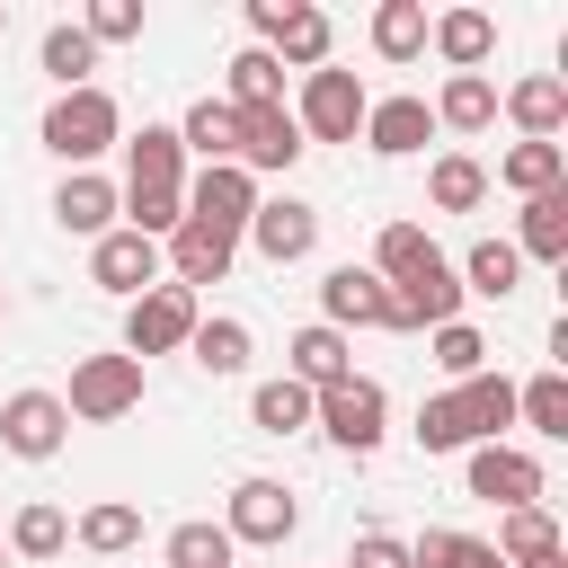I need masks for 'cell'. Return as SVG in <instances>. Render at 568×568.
Segmentation results:
<instances>
[{"instance_id": "cell-1", "label": "cell", "mask_w": 568, "mask_h": 568, "mask_svg": "<svg viewBox=\"0 0 568 568\" xmlns=\"http://www.w3.org/2000/svg\"><path fill=\"white\" fill-rule=\"evenodd\" d=\"M115 204H124V231H142V240H169L186 222V151H178V124H142L124 142Z\"/></svg>"}, {"instance_id": "cell-2", "label": "cell", "mask_w": 568, "mask_h": 568, "mask_svg": "<svg viewBox=\"0 0 568 568\" xmlns=\"http://www.w3.org/2000/svg\"><path fill=\"white\" fill-rule=\"evenodd\" d=\"M506 426H515V382L506 373H470V382L417 399L408 435H417V453H470V444H506Z\"/></svg>"}, {"instance_id": "cell-3", "label": "cell", "mask_w": 568, "mask_h": 568, "mask_svg": "<svg viewBox=\"0 0 568 568\" xmlns=\"http://www.w3.org/2000/svg\"><path fill=\"white\" fill-rule=\"evenodd\" d=\"M36 133H44V151H53L62 169H89V160H106V151L124 142V106L89 80V89H62V98L44 106V124H36Z\"/></svg>"}, {"instance_id": "cell-4", "label": "cell", "mask_w": 568, "mask_h": 568, "mask_svg": "<svg viewBox=\"0 0 568 568\" xmlns=\"http://www.w3.org/2000/svg\"><path fill=\"white\" fill-rule=\"evenodd\" d=\"M311 426H320L337 453H355V462H364V453L390 435V390H382L373 373H346L337 390H320V399H311Z\"/></svg>"}, {"instance_id": "cell-5", "label": "cell", "mask_w": 568, "mask_h": 568, "mask_svg": "<svg viewBox=\"0 0 568 568\" xmlns=\"http://www.w3.org/2000/svg\"><path fill=\"white\" fill-rule=\"evenodd\" d=\"M248 36H257L284 71H320L328 44H337L328 9H311V0H248Z\"/></svg>"}, {"instance_id": "cell-6", "label": "cell", "mask_w": 568, "mask_h": 568, "mask_svg": "<svg viewBox=\"0 0 568 568\" xmlns=\"http://www.w3.org/2000/svg\"><path fill=\"white\" fill-rule=\"evenodd\" d=\"M364 106H373V89H364L355 71L320 62V71H302L293 124H302V142H355V133H364Z\"/></svg>"}, {"instance_id": "cell-7", "label": "cell", "mask_w": 568, "mask_h": 568, "mask_svg": "<svg viewBox=\"0 0 568 568\" xmlns=\"http://www.w3.org/2000/svg\"><path fill=\"white\" fill-rule=\"evenodd\" d=\"M62 408H71V426H115V417H133V408H142V364H133L124 346H115V355H80Z\"/></svg>"}, {"instance_id": "cell-8", "label": "cell", "mask_w": 568, "mask_h": 568, "mask_svg": "<svg viewBox=\"0 0 568 568\" xmlns=\"http://www.w3.org/2000/svg\"><path fill=\"white\" fill-rule=\"evenodd\" d=\"M195 320H204V311H195V293L160 275L151 293H133V302H124V355H133V364H151V355H178V346L195 337Z\"/></svg>"}, {"instance_id": "cell-9", "label": "cell", "mask_w": 568, "mask_h": 568, "mask_svg": "<svg viewBox=\"0 0 568 568\" xmlns=\"http://www.w3.org/2000/svg\"><path fill=\"white\" fill-rule=\"evenodd\" d=\"M462 479H470V497H479V506H497V515H515V506H541V497H550V479H541V462H532L524 444H470V453H462Z\"/></svg>"}, {"instance_id": "cell-10", "label": "cell", "mask_w": 568, "mask_h": 568, "mask_svg": "<svg viewBox=\"0 0 568 568\" xmlns=\"http://www.w3.org/2000/svg\"><path fill=\"white\" fill-rule=\"evenodd\" d=\"M222 532H231L240 550H284V541L302 532V497H293L284 479H240L231 506H222Z\"/></svg>"}, {"instance_id": "cell-11", "label": "cell", "mask_w": 568, "mask_h": 568, "mask_svg": "<svg viewBox=\"0 0 568 568\" xmlns=\"http://www.w3.org/2000/svg\"><path fill=\"white\" fill-rule=\"evenodd\" d=\"M462 302H470V293H462L453 257L435 248L417 275H399V284H390V328H399V337H417V328H444V320H462Z\"/></svg>"}, {"instance_id": "cell-12", "label": "cell", "mask_w": 568, "mask_h": 568, "mask_svg": "<svg viewBox=\"0 0 568 568\" xmlns=\"http://www.w3.org/2000/svg\"><path fill=\"white\" fill-rule=\"evenodd\" d=\"M0 444H9L18 462H53V453L71 444L62 390H9V399H0Z\"/></svg>"}, {"instance_id": "cell-13", "label": "cell", "mask_w": 568, "mask_h": 568, "mask_svg": "<svg viewBox=\"0 0 568 568\" xmlns=\"http://www.w3.org/2000/svg\"><path fill=\"white\" fill-rule=\"evenodd\" d=\"M266 266H302L311 248H320V213L302 204V195H257V213H248V231H240Z\"/></svg>"}, {"instance_id": "cell-14", "label": "cell", "mask_w": 568, "mask_h": 568, "mask_svg": "<svg viewBox=\"0 0 568 568\" xmlns=\"http://www.w3.org/2000/svg\"><path fill=\"white\" fill-rule=\"evenodd\" d=\"M231 115H240V151H231V160H240L248 178H284V169L311 151L302 124H293V106H231Z\"/></svg>"}, {"instance_id": "cell-15", "label": "cell", "mask_w": 568, "mask_h": 568, "mask_svg": "<svg viewBox=\"0 0 568 568\" xmlns=\"http://www.w3.org/2000/svg\"><path fill=\"white\" fill-rule=\"evenodd\" d=\"M320 320H328L337 337H346V328H390V284H382L373 266L346 257V266L320 275Z\"/></svg>"}, {"instance_id": "cell-16", "label": "cell", "mask_w": 568, "mask_h": 568, "mask_svg": "<svg viewBox=\"0 0 568 568\" xmlns=\"http://www.w3.org/2000/svg\"><path fill=\"white\" fill-rule=\"evenodd\" d=\"M248 213H257V178L240 169V160H222V169H195L186 178V222H213V231H248Z\"/></svg>"}, {"instance_id": "cell-17", "label": "cell", "mask_w": 568, "mask_h": 568, "mask_svg": "<svg viewBox=\"0 0 568 568\" xmlns=\"http://www.w3.org/2000/svg\"><path fill=\"white\" fill-rule=\"evenodd\" d=\"M89 284H106L115 302H133V293H151L160 284V240H142V231H106V240H89Z\"/></svg>"}, {"instance_id": "cell-18", "label": "cell", "mask_w": 568, "mask_h": 568, "mask_svg": "<svg viewBox=\"0 0 568 568\" xmlns=\"http://www.w3.org/2000/svg\"><path fill=\"white\" fill-rule=\"evenodd\" d=\"M231 257H240V240L231 231H213V222H178L169 240H160V266H169V284H222L231 275Z\"/></svg>"}, {"instance_id": "cell-19", "label": "cell", "mask_w": 568, "mask_h": 568, "mask_svg": "<svg viewBox=\"0 0 568 568\" xmlns=\"http://www.w3.org/2000/svg\"><path fill=\"white\" fill-rule=\"evenodd\" d=\"M355 142H364L373 160H417V151L435 142V115H426V98H373Z\"/></svg>"}, {"instance_id": "cell-20", "label": "cell", "mask_w": 568, "mask_h": 568, "mask_svg": "<svg viewBox=\"0 0 568 568\" xmlns=\"http://www.w3.org/2000/svg\"><path fill=\"white\" fill-rule=\"evenodd\" d=\"M115 178H98V169H62V186H53V222L71 231V240H106L115 231Z\"/></svg>"}, {"instance_id": "cell-21", "label": "cell", "mask_w": 568, "mask_h": 568, "mask_svg": "<svg viewBox=\"0 0 568 568\" xmlns=\"http://www.w3.org/2000/svg\"><path fill=\"white\" fill-rule=\"evenodd\" d=\"M284 373H293V382L320 399V390H337V382L355 373V346H346L328 320H311V328H293V346H284Z\"/></svg>"}, {"instance_id": "cell-22", "label": "cell", "mask_w": 568, "mask_h": 568, "mask_svg": "<svg viewBox=\"0 0 568 568\" xmlns=\"http://www.w3.org/2000/svg\"><path fill=\"white\" fill-rule=\"evenodd\" d=\"M497 106L515 115V133H524V142H559V124H568V80H559V71H524Z\"/></svg>"}, {"instance_id": "cell-23", "label": "cell", "mask_w": 568, "mask_h": 568, "mask_svg": "<svg viewBox=\"0 0 568 568\" xmlns=\"http://www.w3.org/2000/svg\"><path fill=\"white\" fill-rule=\"evenodd\" d=\"M426 44L444 53V71H488L497 18H488V9H444V18H426Z\"/></svg>"}, {"instance_id": "cell-24", "label": "cell", "mask_w": 568, "mask_h": 568, "mask_svg": "<svg viewBox=\"0 0 568 568\" xmlns=\"http://www.w3.org/2000/svg\"><path fill=\"white\" fill-rule=\"evenodd\" d=\"M426 115H435V133H488L497 124V80L488 71H444Z\"/></svg>"}, {"instance_id": "cell-25", "label": "cell", "mask_w": 568, "mask_h": 568, "mask_svg": "<svg viewBox=\"0 0 568 568\" xmlns=\"http://www.w3.org/2000/svg\"><path fill=\"white\" fill-rule=\"evenodd\" d=\"M515 257L568 266V186H550V195H524V213H515Z\"/></svg>"}, {"instance_id": "cell-26", "label": "cell", "mask_w": 568, "mask_h": 568, "mask_svg": "<svg viewBox=\"0 0 568 568\" xmlns=\"http://www.w3.org/2000/svg\"><path fill=\"white\" fill-rule=\"evenodd\" d=\"M453 275H462V293H479V302H515V293H524V257H515V240H470Z\"/></svg>"}, {"instance_id": "cell-27", "label": "cell", "mask_w": 568, "mask_h": 568, "mask_svg": "<svg viewBox=\"0 0 568 568\" xmlns=\"http://www.w3.org/2000/svg\"><path fill=\"white\" fill-rule=\"evenodd\" d=\"M248 320H231V311H204L195 320V337H186V355H195V373H213V382H231V373H248Z\"/></svg>"}, {"instance_id": "cell-28", "label": "cell", "mask_w": 568, "mask_h": 568, "mask_svg": "<svg viewBox=\"0 0 568 568\" xmlns=\"http://www.w3.org/2000/svg\"><path fill=\"white\" fill-rule=\"evenodd\" d=\"M515 426H532L541 444H568V364H541L532 382H515Z\"/></svg>"}, {"instance_id": "cell-29", "label": "cell", "mask_w": 568, "mask_h": 568, "mask_svg": "<svg viewBox=\"0 0 568 568\" xmlns=\"http://www.w3.org/2000/svg\"><path fill=\"white\" fill-rule=\"evenodd\" d=\"M0 541H9V559H62V550H71V515H62L53 497H27V506L0 524Z\"/></svg>"}, {"instance_id": "cell-30", "label": "cell", "mask_w": 568, "mask_h": 568, "mask_svg": "<svg viewBox=\"0 0 568 568\" xmlns=\"http://www.w3.org/2000/svg\"><path fill=\"white\" fill-rule=\"evenodd\" d=\"M222 106H284V62L266 44H240L222 62Z\"/></svg>"}, {"instance_id": "cell-31", "label": "cell", "mask_w": 568, "mask_h": 568, "mask_svg": "<svg viewBox=\"0 0 568 568\" xmlns=\"http://www.w3.org/2000/svg\"><path fill=\"white\" fill-rule=\"evenodd\" d=\"M71 541L98 550V559H124V550H142V506H133V497H98V506L71 524Z\"/></svg>"}, {"instance_id": "cell-32", "label": "cell", "mask_w": 568, "mask_h": 568, "mask_svg": "<svg viewBox=\"0 0 568 568\" xmlns=\"http://www.w3.org/2000/svg\"><path fill=\"white\" fill-rule=\"evenodd\" d=\"M506 568H532V559H550V550H568L559 541V515L550 506H515V515H497V541H488Z\"/></svg>"}, {"instance_id": "cell-33", "label": "cell", "mask_w": 568, "mask_h": 568, "mask_svg": "<svg viewBox=\"0 0 568 568\" xmlns=\"http://www.w3.org/2000/svg\"><path fill=\"white\" fill-rule=\"evenodd\" d=\"M178 151H195L204 169H222V160L240 151V115H231L222 98H195V106L178 115Z\"/></svg>"}, {"instance_id": "cell-34", "label": "cell", "mask_w": 568, "mask_h": 568, "mask_svg": "<svg viewBox=\"0 0 568 568\" xmlns=\"http://www.w3.org/2000/svg\"><path fill=\"white\" fill-rule=\"evenodd\" d=\"M426 204H435V213H479V204H488V169H479L470 151H435V169H426Z\"/></svg>"}, {"instance_id": "cell-35", "label": "cell", "mask_w": 568, "mask_h": 568, "mask_svg": "<svg viewBox=\"0 0 568 568\" xmlns=\"http://www.w3.org/2000/svg\"><path fill=\"white\" fill-rule=\"evenodd\" d=\"M160 559H169V568H240V541H231L213 515H186V524H169Z\"/></svg>"}, {"instance_id": "cell-36", "label": "cell", "mask_w": 568, "mask_h": 568, "mask_svg": "<svg viewBox=\"0 0 568 568\" xmlns=\"http://www.w3.org/2000/svg\"><path fill=\"white\" fill-rule=\"evenodd\" d=\"M497 186H515V195H550V186H568V151H559V142H515V151L497 160Z\"/></svg>"}, {"instance_id": "cell-37", "label": "cell", "mask_w": 568, "mask_h": 568, "mask_svg": "<svg viewBox=\"0 0 568 568\" xmlns=\"http://www.w3.org/2000/svg\"><path fill=\"white\" fill-rule=\"evenodd\" d=\"M248 426H257V435H302V426H311V390H302L293 373L257 382V390H248Z\"/></svg>"}, {"instance_id": "cell-38", "label": "cell", "mask_w": 568, "mask_h": 568, "mask_svg": "<svg viewBox=\"0 0 568 568\" xmlns=\"http://www.w3.org/2000/svg\"><path fill=\"white\" fill-rule=\"evenodd\" d=\"M373 53L382 62H417L426 53V0H382L373 9Z\"/></svg>"}, {"instance_id": "cell-39", "label": "cell", "mask_w": 568, "mask_h": 568, "mask_svg": "<svg viewBox=\"0 0 568 568\" xmlns=\"http://www.w3.org/2000/svg\"><path fill=\"white\" fill-rule=\"evenodd\" d=\"M44 71H53V89H89L98 44L80 36V18H53V27H44Z\"/></svg>"}, {"instance_id": "cell-40", "label": "cell", "mask_w": 568, "mask_h": 568, "mask_svg": "<svg viewBox=\"0 0 568 568\" xmlns=\"http://www.w3.org/2000/svg\"><path fill=\"white\" fill-rule=\"evenodd\" d=\"M435 257V240H426V222H382V240H373V275L382 284H399V275H417Z\"/></svg>"}, {"instance_id": "cell-41", "label": "cell", "mask_w": 568, "mask_h": 568, "mask_svg": "<svg viewBox=\"0 0 568 568\" xmlns=\"http://www.w3.org/2000/svg\"><path fill=\"white\" fill-rule=\"evenodd\" d=\"M426 346H435V373H444V382H470V373H488V337H479L470 320H444V328H426Z\"/></svg>"}, {"instance_id": "cell-42", "label": "cell", "mask_w": 568, "mask_h": 568, "mask_svg": "<svg viewBox=\"0 0 568 568\" xmlns=\"http://www.w3.org/2000/svg\"><path fill=\"white\" fill-rule=\"evenodd\" d=\"M80 36H89L98 53H106V44H133V36H142V0H89V9H80Z\"/></svg>"}, {"instance_id": "cell-43", "label": "cell", "mask_w": 568, "mask_h": 568, "mask_svg": "<svg viewBox=\"0 0 568 568\" xmlns=\"http://www.w3.org/2000/svg\"><path fill=\"white\" fill-rule=\"evenodd\" d=\"M346 568H408V541H399V532H355Z\"/></svg>"}, {"instance_id": "cell-44", "label": "cell", "mask_w": 568, "mask_h": 568, "mask_svg": "<svg viewBox=\"0 0 568 568\" xmlns=\"http://www.w3.org/2000/svg\"><path fill=\"white\" fill-rule=\"evenodd\" d=\"M453 550H462V532H444V524H426V532L408 541V568H453Z\"/></svg>"}, {"instance_id": "cell-45", "label": "cell", "mask_w": 568, "mask_h": 568, "mask_svg": "<svg viewBox=\"0 0 568 568\" xmlns=\"http://www.w3.org/2000/svg\"><path fill=\"white\" fill-rule=\"evenodd\" d=\"M453 568H506V559H497L488 541H470V532H462V550H453Z\"/></svg>"}, {"instance_id": "cell-46", "label": "cell", "mask_w": 568, "mask_h": 568, "mask_svg": "<svg viewBox=\"0 0 568 568\" xmlns=\"http://www.w3.org/2000/svg\"><path fill=\"white\" fill-rule=\"evenodd\" d=\"M532 568H568V550H550V559H532Z\"/></svg>"}, {"instance_id": "cell-47", "label": "cell", "mask_w": 568, "mask_h": 568, "mask_svg": "<svg viewBox=\"0 0 568 568\" xmlns=\"http://www.w3.org/2000/svg\"><path fill=\"white\" fill-rule=\"evenodd\" d=\"M0 36H9V0H0Z\"/></svg>"}, {"instance_id": "cell-48", "label": "cell", "mask_w": 568, "mask_h": 568, "mask_svg": "<svg viewBox=\"0 0 568 568\" xmlns=\"http://www.w3.org/2000/svg\"><path fill=\"white\" fill-rule=\"evenodd\" d=\"M0 320H9V293H0Z\"/></svg>"}, {"instance_id": "cell-49", "label": "cell", "mask_w": 568, "mask_h": 568, "mask_svg": "<svg viewBox=\"0 0 568 568\" xmlns=\"http://www.w3.org/2000/svg\"><path fill=\"white\" fill-rule=\"evenodd\" d=\"M0 559H9V541H0Z\"/></svg>"}]
</instances>
